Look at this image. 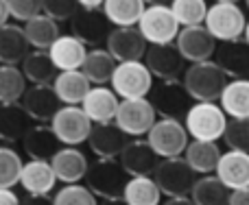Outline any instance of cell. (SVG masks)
Here are the masks:
<instances>
[{"instance_id": "obj_4", "label": "cell", "mask_w": 249, "mask_h": 205, "mask_svg": "<svg viewBox=\"0 0 249 205\" xmlns=\"http://www.w3.org/2000/svg\"><path fill=\"white\" fill-rule=\"evenodd\" d=\"M184 129L193 140L199 142H216L223 136V129L228 124V116L221 111L216 102H193L186 111Z\"/></svg>"}, {"instance_id": "obj_8", "label": "cell", "mask_w": 249, "mask_h": 205, "mask_svg": "<svg viewBox=\"0 0 249 205\" xmlns=\"http://www.w3.org/2000/svg\"><path fill=\"white\" fill-rule=\"evenodd\" d=\"M109 83L112 92L123 101L144 99L153 87V77L142 61H129V64H116Z\"/></svg>"}, {"instance_id": "obj_30", "label": "cell", "mask_w": 249, "mask_h": 205, "mask_svg": "<svg viewBox=\"0 0 249 205\" xmlns=\"http://www.w3.org/2000/svg\"><path fill=\"white\" fill-rule=\"evenodd\" d=\"M105 20L109 22V26L116 29H131L138 24L142 11H144V2L142 0H107L101 7Z\"/></svg>"}, {"instance_id": "obj_13", "label": "cell", "mask_w": 249, "mask_h": 205, "mask_svg": "<svg viewBox=\"0 0 249 205\" xmlns=\"http://www.w3.org/2000/svg\"><path fill=\"white\" fill-rule=\"evenodd\" d=\"M144 66L151 77L162 81H179L186 70V61L177 52L175 44H162V46H149L144 52Z\"/></svg>"}, {"instance_id": "obj_32", "label": "cell", "mask_w": 249, "mask_h": 205, "mask_svg": "<svg viewBox=\"0 0 249 205\" xmlns=\"http://www.w3.org/2000/svg\"><path fill=\"white\" fill-rule=\"evenodd\" d=\"M22 77L33 85H51L57 77V68L53 66L48 52L44 51H29L22 59Z\"/></svg>"}, {"instance_id": "obj_34", "label": "cell", "mask_w": 249, "mask_h": 205, "mask_svg": "<svg viewBox=\"0 0 249 205\" xmlns=\"http://www.w3.org/2000/svg\"><path fill=\"white\" fill-rule=\"evenodd\" d=\"M29 127L31 120L20 107V102L18 105H0V140L2 142L13 144V142L22 140Z\"/></svg>"}, {"instance_id": "obj_17", "label": "cell", "mask_w": 249, "mask_h": 205, "mask_svg": "<svg viewBox=\"0 0 249 205\" xmlns=\"http://www.w3.org/2000/svg\"><path fill=\"white\" fill-rule=\"evenodd\" d=\"M160 157L149 146L146 140H131L124 144V149L118 155V164L123 171L131 177H151L158 166Z\"/></svg>"}, {"instance_id": "obj_27", "label": "cell", "mask_w": 249, "mask_h": 205, "mask_svg": "<svg viewBox=\"0 0 249 205\" xmlns=\"http://www.w3.org/2000/svg\"><path fill=\"white\" fill-rule=\"evenodd\" d=\"M219 101H221V111L232 116V120H249V81L247 79L228 81Z\"/></svg>"}, {"instance_id": "obj_1", "label": "cell", "mask_w": 249, "mask_h": 205, "mask_svg": "<svg viewBox=\"0 0 249 205\" xmlns=\"http://www.w3.org/2000/svg\"><path fill=\"white\" fill-rule=\"evenodd\" d=\"M203 29L214 37V42H236L245 37L247 20L245 11L232 0H219L206 11Z\"/></svg>"}, {"instance_id": "obj_44", "label": "cell", "mask_w": 249, "mask_h": 205, "mask_svg": "<svg viewBox=\"0 0 249 205\" xmlns=\"http://www.w3.org/2000/svg\"><path fill=\"white\" fill-rule=\"evenodd\" d=\"M228 205H249V190H247V188L230 190Z\"/></svg>"}, {"instance_id": "obj_15", "label": "cell", "mask_w": 249, "mask_h": 205, "mask_svg": "<svg viewBox=\"0 0 249 205\" xmlns=\"http://www.w3.org/2000/svg\"><path fill=\"white\" fill-rule=\"evenodd\" d=\"M214 64L225 77L247 79L249 77V44L247 39L216 44Z\"/></svg>"}, {"instance_id": "obj_49", "label": "cell", "mask_w": 249, "mask_h": 205, "mask_svg": "<svg viewBox=\"0 0 249 205\" xmlns=\"http://www.w3.org/2000/svg\"><path fill=\"white\" fill-rule=\"evenodd\" d=\"M9 20V11H7V2L4 0H0V26H4Z\"/></svg>"}, {"instance_id": "obj_50", "label": "cell", "mask_w": 249, "mask_h": 205, "mask_svg": "<svg viewBox=\"0 0 249 205\" xmlns=\"http://www.w3.org/2000/svg\"><path fill=\"white\" fill-rule=\"evenodd\" d=\"M99 205H124V201H123V199H112V201H103Z\"/></svg>"}, {"instance_id": "obj_47", "label": "cell", "mask_w": 249, "mask_h": 205, "mask_svg": "<svg viewBox=\"0 0 249 205\" xmlns=\"http://www.w3.org/2000/svg\"><path fill=\"white\" fill-rule=\"evenodd\" d=\"M77 4L83 11H99V9L103 7V2H99V0H79Z\"/></svg>"}, {"instance_id": "obj_31", "label": "cell", "mask_w": 249, "mask_h": 205, "mask_svg": "<svg viewBox=\"0 0 249 205\" xmlns=\"http://www.w3.org/2000/svg\"><path fill=\"white\" fill-rule=\"evenodd\" d=\"M184 153H186L184 162L193 168L195 175H210V172H214L216 162L221 157V149L216 146V142L193 140L186 146Z\"/></svg>"}, {"instance_id": "obj_3", "label": "cell", "mask_w": 249, "mask_h": 205, "mask_svg": "<svg viewBox=\"0 0 249 205\" xmlns=\"http://www.w3.org/2000/svg\"><path fill=\"white\" fill-rule=\"evenodd\" d=\"M129 181V175L116 159H96L86 172V188L103 201L123 199V190Z\"/></svg>"}, {"instance_id": "obj_10", "label": "cell", "mask_w": 249, "mask_h": 205, "mask_svg": "<svg viewBox=\"0 0 249 205\" xmlns=\"http://www.w3.org/2000/svg\"><path fill=\"white\" fill-rule=\"evenodd\" d=\"M151 102L155 114H162V118H175L179 120V116H186V111L193 105V99L188 96L186 87L181 85V81H162L155 87H151Z\"/></svg>"}, {"instance_id": "obj_46", "label": "cell", "mask_w": 249, "mask_h": 205, "mask_svg": "<svg viewBox=\"0 0 249 205\" xmlns=\"http://www.w3.org/2000/svg\"><path fill=\"white\" fill-rule=\"evenodd\" d=\"M0 205H20V197H18L13 190L0 188Z\"/></svg>"}, {"instance_id": "obj_41", "label": "cell", "mask_w": 249, "mask_h": 205, "mask_svg": "<svg viewBox=\"0 0 249 205\" xmlns=\"http://www.w3.org/2000/svg\"><path fill=\"white\" fill-rule=\"evenodd\" d=\"M53 205H99V201L86 186L70 184L57 190V194L53 197Z\"/></svg>"}, {"instance_id": "obj_28", "label": "cell", "mask_w": 249, "mask_h": 205, "mask_svg": "<svg viewBox=\"0 0 249 205\" xmlns=\"http://www.w3.org/2000/svg\"><path fill=\"white\" fill-rule=\"evenodd\" d=\"M114 68H116V61L109 57L105 48H92L86 52V59L81 64V74L88 79L90 85L105 87V83H109V79H112Z\"/></svg>"}, {"instance_id": "obj_42", "label": "cell", "mask_w": 249, "mask_h": 205, "mask_svg": "<svg viewBox=\"0 0 249 205\" xmlns=\"http://www.w3.org/2000/svg\"><path fill=\"white\" fill-rule=\"evenodd\" d=\"M77 11L79 4L74 0H46V2H42V16L51 17L57 24L61 20H70Z\"/></svg>"}, {"instance_id": "obj_23", "label": "cell", "mask_w": 249, "mask_h": 205, "mask_svg": "<svg viewBox=\"0 0 249 205\" xmlns=\"http://www.w3.org/2000/svg\"><path fill=\"white\" fill-rule=\"evenodd\" d=\"M46 52L53 66L57 68V72H72V70H81L88 48L72 35H59Z\"/></svg>"}, {"instance_id": "obj_35", "label": "cell", "mask_w": 249, "mask_h": 205, "mask_svg": "<svg viewBox=\"0 0 249 205\" xmlns=\"http://www.w3.org/2000/svg\"><path fill=\"white\" fill-rule=\"evenodd\" d=\"M230 190L214 175H203L190 188V201L195 205H228Z\"/></svg>"}, {"instance_id": "obj_19", "label": "cell", "mask_w": 249, "mask_h": 205, "mask_svg": "<svg viewBox=\"0 0 249 205\" xmlns=\"http://www.w3.org/2000/svg\"><path fill=\"white\" fill-rule=\"evenodd\" d=\"M214 177L228 190H241L249 186V155L238 151L221 153L214 168Z\"/></svg>"}, {"instance_id": "obj_45", "label": "cell", "mask_w": 249, "mask_h": 205, "mask_svg": "<svg viewBox=\"0 0 249 205\" xmlns=\"http://www.w3.org/2000/svg\"><path fill=\"white\" fill-rule=\"evenodd\" d=\"M20 205H53V199L48 194H26L20 199Z\"/></svg>"}, {"instance_id": "obj_29", "label": "cell", "mask_w": 249, "mask_h": 205, "mask_svg": "<svg viewBox=\"0 0 249 205\" xmlns=\"http://www.w3.org/2000/svg\"><path fill=\"white\" fill-rule=\"evenodd\" d=\"M29 52V44L24 39L20 26L4 24L0 26V66H18Z\"/></svg>"}, {"instance_id": "obj_43", "label": "cell", "mask_w": 249, "mask_h": 205, "mask_svg": "<svg viewBox=\"0 0 249 205\" xmlns=\"http://www.w3.org/2000/svg\"><path fill=\"white\" fill-rule=\"evenodd\" d=\"M7 2V11L11 17L20 22H31L33 17L42 16V2L39 0H4Z\"/></svg>"}, {"instance_id": "obj_38", "label": "cell", "mask_w": 249, "mask_h": 205, "mask_svg": "<svg viewBox=\"0 0 249 205\" xmlns=\"http://www.w3.org/2000/svg\"><path fill=\"white\" fill-rule=\"evenodd\" d=\"M171 9L173 17H175L177 26H201L203 20H206V11H208V4L203 0H175V2L168 4Z\"/></svg>"}, {"instance_id": "obj_22", "label": "cell", "mask_w": 249, "mask_h": 205, "mask_svg": "<svg viewBox=\"0 0 249 205\" xmlns=\"http://www.w3.org/2000/svg\"><path fill=\"white\" fill-rule=\"evenodd\" d=\"M116 109H118V96L109 87H90V92L81 102V111L94 124L114 122Z\"/></svg>"}, {"instance_id": "obj_37", "label": "cell", "mask_w": 249, "mask_h": 205, "mask_svg": "<svg viewBox=\"0 0 249 205\" xmlns=\"http://www.w3.org/2000/svg\"><path fill=\"white\" fill-rule=\"evenodd\" d=\"M26 90V79L18 66H0V105H18Z\"/></svg>"}, {"instance_id": "obj_9", "label": "cell", "mask_w": 249, "mask_h": 205, "mask_svg": "<svg viewBox=\"0 0 249 205\" xmlns=\"http://www.w3.org/2000/svg\"><path fill=\"white\" fill-rule=\"evenodd\" d=\"M155 111L151 107V102L146 99H127V101H118V109L114 116V124L124 133V136H133V137H142L149 133V129L153 127Z\"/></svg>"}, {"instance_id": "obj_12", "label": "cell", "mask_w": 249, "mask_h": 205, "mask_svg": "<svg viewBox=\"0 0 249 205\" xmlns=\"http://www.w3.org/2000/svg\"><path fill=\"white\" fill-rule=\"evenodd\" d=\"M175 48L181 55V59L188 64H201L210 61V57L216 51V42L210 33L201 26H188L181 29L175 37Z\"/></svg>"}, {"instance_id": "obj_5", "label": "cell", "mask_w": 249, "mask_h": 205, "mask_svg": "<svg viewBox=\"0 0 249 205\" xmlns=\"http://www.w3.org/2000/svg\"><path fill=\"white\" fill-rule=\"evenodd\" d=\"M136 29L142 35V39L146 42V46L149 44L151 46L173 44V39L179 33V26H177L168 4H162V2L144 4V11H142Z\"/></svg>"}, {"instance_id": "obj_16", "label": "cell", "mask_w": 249, "mask_h": 205, "mask_svg": "<svg viewBox=\"0 0 249 205\" xmlns=\"http://www.w3.org/2000/svg\"><path fill=\"white\" fill-rule=\"evenodd\" d=\"M70 29H72V37L79 39L83 46H99V44H105L109 35V22L105 20L101 9L99 11L79 9L70 17Z\"/></svg>"}, {"instance_id": "obj_11", "label": "cell", "mask_w": 249, "mask_h": 205, "mask_svg": "<svg viewBox=\"0 0 249 205\" xmlns=\"http://www.w3.org/2000/svg\"><path fill=\"white\" fill-rule=\"evenodd\" d=\"M48 127L55 133L57 142H64V144L74 149L77 144L88 140L92 122L86 118L81 107H59Z\"/></svg>"}, {"instance_id": "obj_33", "label": "cell", "mask_w": 249, "mask_h": 205, "mask_svg": "<svg viewBox=\"0 0 249 205\" xmlns=\"http://www.w3.org/2000/svg\"><path fill=\"white\" fill-rule=\"evenodd\" d=\"M22 33H24L26 44L33 46V51H44V52H46L48 48L55 44V39L61 35L59 24L53 22L51 17H46V16H37L31 22H26Z\"/></svg>"}, {"instance_id": "obj_21", "label": "cell", "mask_w": 249, "mask_h": 205, "mask_svg": "<svg viewBox=\"0 0 249 205\" xmlns=\"http://www.w3.org/2000/svg\"><path fill=\"white\" fill-rule=\"evenodd\" d=\"M51 168L55 179L64 181L66 186L77 184L86 177L88 172V157L81 153L79 149H72V146H66V149H59L55 155L51 157Z\"/></svg>"}, {"instance_id": "obj_40", "label": "cell", "mask_w": 249, "mask_h": 205, "mask_svg": "<svg viewBox=\"0 0 249 205\" xmlns=\"http://www.w3.org/2000/svg\"><path fill=\"white\" fill-rule=\"evenodd\" d=\"M221 137H223L225 144L232 151L247 153L249 151V120H228Z\"/></svg>"}, {"instance_id": "obj_36", "label": "cell", "mask_w": 249, "mask_h": 205, "mask_svg": "<svg viewBox=\"0 0 249 205\" xmlns=\"http://www.w3.org/2000/svg\"><path fill=\"white\" fill-rule=\"evenodd\" d=\"M160 190L151 177H131L123 190L124 205H160Z\"/></svg>"}, {"instance_id": "obj_18", "label": "cell", "mask_w": 249, "mask_h": 205, "mask_svg": "<svg viewBox=\"0 0 249 205\" xmlns=\"http://www.w3.org/2000/svg\"><path fill=\"white\" fill-rule=\"evenodd\" d=\"M20 107L29 116V120H37V122L44 124L53 120V116L57 114L61 102L57 101L51 85H33L24 90V94L20 99Z\"/></svg>"}, {"instance_id": "obj_24", "label": "cell", "mask_w": 249, "mask_h": 205, "mask_svg": "<svg viewBox=\"0 0 249 205\" xmlns=\"http://www.w3.org/2000/svg\"><path fill=\"white\" fill-rule=\"evenodd\" d=\"M22 146L24 153L35 162H51V157L59 151V142L48 124L29 127V131L22 136Z\"/></svg>"}, {"instance_id": "obj_39", "label": "cell", "mask_w": 249, "mask_h": 205, "mask_svg": "<svg viewBox=\"0 0 249 205\" xmlns=\"http://www.w3.org/2000/svg\"><path fill=\"white\" fill-rule=\"evenodd\" d=\"M22 157L9 146H0V188L11 190L20 179Z\"/></svg>"}, {"instance_id": "obj_25", "label": "cell", "mask_w": 249, "mask_h": 205, "mask_svg": "<svg viewBox=\"0 0 249 205\" xmlns=\"http://www.w3.org/2000/svg\"><path fill=\"white\" fill-rule=\"evenodd\" d=\"M51 87L55 92L57 101L66 102V107H79L92 85L81 74V70H72V72H57Z\"/></svg>"}, {"instance_id": "obj_14", "label": "cell", "mask_w": 249, "mask_h": 205, "mask_svg": "<svg viewBox=\"0 0 249 205\" xmlns=\"http://www.w3.org/2000/svg\"><path fill=\"white\" fill-rule=\"evenodd\" d=\"M105 51L109 52L116 64H129V61H142L146 52V42L138 33L136 26L131 29H112L105 39Z\"/></svg>"}, {"instance_id": "obj_2", "label": "cell", "mask_w": 249, "mask_h": 205, "mask_svg": "<svg viewBox=\"0 0 249 205\" xmlns=\"http://www.w3.org/2000/svg\"><path fill=\"white\" fill-rule=\"evenodd\" d=\"M228 77L216 68L214 61H201V64H190L184 70V81L188 96L195 102H214L223 92Z\"/></svg>"}, {"instance_id": "obj_48", "label": "cell", "mask_w": 249, "mask_h": 205, "mask_svg": "<svg viewBox=\"0 0 249 205\" xmlns=\"http://www.w3.org/2000/svg\"><path fill=\"white\" fill-rule=\"evenodd\" d=\"M162 205H195L190 201L188 197H175V199H168V201H164Z\"/></svg>"}, {"instance_id": "obj_26", "label": "cell", "mask_w": 249, "mask_h": 205, "mask_svg": "<svg viewBox=\"0 0 249 205\" xmlns=\"http://www.w3.org/2000/svg\"><path fill=\"white\" fill-rule=\"evenodd\" d=\"M18 184H22L26 194H48L55 188L57 179H55V175H53V168L48 162L29 159L26 164H22Z\"/></svg>"}, {"instance_id": "obj_7", "label": "cell", "mask_w": 249, "mask_h": 205, "mask_svg": "<svg viewBox=\"0 0 249 205\" xmlns=\"http://www.w3.org/2000/svg\"><path fill=\"white\" fill-rule=\"evenodd\" d=\"M146 142L155 151L160 159L181 157V153L188 146V133L184 124L175 118H160L146 133Z\"/></svg>"}, {"instance_id": "obj_20", "label": "cell", "mask_w": 249, "mask_h": 205, "mask_svg": "<svg viewBox=\"0 0 249 205\" xmlns=\"http://www.w3.org/2000/svg\"><path fill=\"white\" fill-rule=\"evenodd\" d=\"M86 142L90 144L92 153L99 155V159H116L129 140L116 124L109 122V124H94L90 129V136H88Z\"/></svg>"}, {"instance_id": "obj_6", "label": "cell", "mask_w": 249, "mask_h": 205, "mask_svg": "<svg viewBox=\"0 0 249 205\" xmlns=\"http://www.w3.org/2000/svg\"><path fill=\"white\" fill-rule=\"evenodd\" d=\"M151 179L158 186L160 194L175 199V197H188L190 188L197 181V175L184 162V157H168V159H160Z\"/></svg>"}]
</instances>
